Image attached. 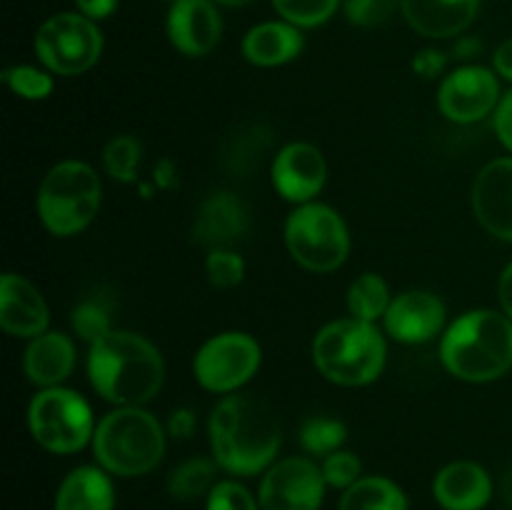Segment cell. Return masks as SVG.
<instances>
[{
	"instance_id": "obj_17",
	"label": "cell",
	"mask_w": 512,
	"mask_h": 510,
	"mask_svg": "<svg viewBox=\"0 0 512 510\" xmlns=\"http://www.w3.org/2000/svg\"><path fill=\"white\" fill-rule=\"evenodd\" d=\"M385 330L400 343H428L445 323V305L428 290H405L390 300Z\"/></svg>"
},
{
	"instance_id": "obj_25",
	"label": "cell",
	"mask_w": 512,
	"mask_h": 510,
	"mask_svg": "<svg viewBox=\"0 0 512 510\" xmlns=\"http://www.w3.org/2000/svg\"><path fill=\"white\" fill-rule=\"evenodd\" d=\"M340 510H408V498L393 480L373 475L345 490Z\"/></svg>"
},
{
	"instance_id": "obj_4",
	"label": "cell",
	"mask_w": 512,
	"mask_h": 510,
	"mask_svg": "<svg viewBox=\"0 0 512 510\" xmlns=\"http://www.w3.org/2000/svg\"><path fill=\"white\" fill-rule=\"evenodd\" d=\"M93 453L108 473L145 475L165 453V433L158 420L140 405H120L95 425Z\"/></svg>"
},
{
	"instance_id": "obj_42",
	"label": "cell",
	"mask_w": 512,
	"mask_h": 510,
	"mask_svg": "<svg viewBox=\"0 0 512 510\" xmlns=\"http://www.w3.org/2000/svg\"><path fill=\"white\" fill-rule=\"evenodd\" d=\"M498 293H500V305H503V313L512 320V263L503 270V275H500Z\"/></svg>"
},
{
	"instance_id": "obj_27",
	"label": "cell",
	"mask_w": 512,
	"mask_h": 510,
	"mask_svg": "<svg viewBox=\"0 0 512 510\" xmlns=\"http://www.w3.org/2000/svg\"><path fill=\"white\" fill-rule=\"evenodd\" d=\"M215 465L205 458H195L173 470L168 480V490L178 500H195L215 488Z\"/></svg>"
},
{
	"instance_id": "obj_26",
	"label": "cell",
	"mask_w": 512,
	"mask_h": 510,
	"mask_svg": "<svg viewBox=\"0 0 512 510\" xmlns=\"http://www.w3.org/2000/svg\"><path fill=\"white\" fill-rule=\"evenodd\" d=\"M348 308L350 315L363 323H375V320L385 318L390 308L388 283L375 273L360 275L348 290Z\"/></svg>"
},
{
	"instance_id": "obj_18",
	"label": "cell",
	"mask_w": 512,
	"mask_h": 510,
	"mask_svg": "<svg viewBox=\"0 0 512 510\" xmlns=\"http://www.w3.org/2000/svg\"><path fill=\"white\" fill-rule=\"evenodd\" d=\"M48 305L40 290L18 273H5L0 280V325L18 338H38L48 333Z\"/></svg>"
},
{
	"instance_id": "obj_6",
	"label": "cell",
	"mask_w": 512,
	"mask_h": 510,
	"mask_svg": "<svg viewBox=\"0 0 512 510\" xmlns=\"http://www.w3.org/2000/svg\"><path fill=\"white\" fill-rule=\"evenodd\" d=\"M100 200L98 173L83 160H63L40 183L38 215L53 235H75L93 223Z\"/></svg>"
},
{
	"instance_id": "obj_24",
	"label": "cell",
	"mask_w": 512,
	"mask_h": 510,
	"mask_svg": "<svg viewBox=\"0 0 512 510\" xmlns=\"http://www.w3.org/2000/svg\"><path fill=\"white\" fill-rule=\"evenodd\" d=\"M270 145H273V135H270L268 125H243L220 148V168L235 178H248L263 165L265 155L270 153Z\"/></svg>"
},
{
	"instance_id": "obj_28",
	"label": "cell",
	"mask_w": 512,
	"mask_h": 510,
	"mask_svg": "<svg viewBox=\"0 0 512 510\" xmlns=\"http://www.w3.org/2000/svg\"><path fill=\"white\" fill-rule=\"evenodd\" d=\"M348 438V430L340 420L333 418H310L300 428V445L313 455H330L340 450Z\"/></svg>"
},
{
	"instance_id": "obj_45",
	"label": "cell",
	"mask_w": 512,
	"mask_h": 510,
	"mask_svg": "<svg viewBox=\"0 0 512 510\" xmlns=\"http://www.w3.org/2000/svg\"><path fill=\"white\" fill-rule=\"evenodd\" d=\"M173 3H175V0H173Z\"/></svg>"
},
{
	"instance_id": "obj_13",
	"label": "cell",
	"mask_w": 512,
	"mask_h": 510,
	"mask_svg": "<svg viewBox=\"0 0 512 510\" xmlns=\"http://www.w3.org/2000/svg\"><path fill=\"white\" fill-rule=\"evenodd\" d=\"M250 230L248 205L230 190H218L200 203L193 240L210 250H235Z\"/></svg>"
},
{
	"instance_id": "obj_15",
	"label": "cell",
	"mask_w": 512,
	"mask_h": 510,
	"mask_svg": "<svg viewBox=\"0 0 512 510\" xmlns=\"http://www.w3.org/2000/svg\"><path fill=\"white\" fill-rule=\"evenodd\" d=\"M473 210L490 235L512 243V158L485 165L473 183Z\"/></svg>"
},
{
	"instance_id": "obj_22",
	"label": "cell",
	"mask_w": 512,
	"mask_h": 510,
	"mask_svg": "<svg viewBox=\"0 0 512 510\" xmlns=\"http://www.w3.org/2000/svg\"><path fill=\"white\" fill-rule=\"evenodd\" d=\"M303 50V35L298 25L288 20H270L248 30L243 38V55L260 68H275V65L290 63Z\"/></svg>"
},
{
	"instance_id": "obj_7",
	"label": "cell",
	"mask_w": 512,
	"mask_h": 510,
	"mask_svg": "<svg viewBox=\"0 0 512 510\" xmlns=\"http://www.w3.org/2000/svg\"><path fill=\"white\" fill-rule=\"evenodd\" d=\"M285 245L305 270L330 273L350 253L348 225L330 205L303 203L285 220Z\"/></svg>"
},
{
	"instance_id": "obj_20",
	"label": "cell",
	"mask_w": 512,
	"mask_h": 510,
	"mask_svg": "<svg viewBox=\"0 0 512 510\" xmlns=\"http://www.w3.org/2000/svg\"><path fill=\"white\" fill-rule=\"evenodd\" d=\"M405 20L425 38H453L473 25L480 0H403Z\"/></svg>"
},
{
	"instance_id": "obj_8",
	"label": "cell",
	"mask_w": 512,
	"mask_h": 510,
	"mask_svg": "<svg viewBox=\"0 0 512 510\" xmlns=\"http://www.w3.org/2000/svg\"><path fill=\"white\" fill-rule=\"evenodd\" d=\"M28 425L35 443L50 453H75L93 440L95 423L90 405L75 390L43 388L28 408Z\"/></svg>"
},
{
	"instance_id": "obj_2",
	"label": "cell",
	"mask_w": 512,
	"mask_h": 510,
	"mask_svg": "<svg viewBox=\"0 0 512 510\" xmlns=\"http://www.w3.org/2000/svg\"><path fill=\"white\" fill-rule=\"evenodd\" d=\"M88 375L93 388L110 403L143 405L163 385L165 363L148 338L128 330H110L90 345Z\"/></svg>"
},
{
	"instance_id": "obj_23",
	"label": "cell",
	"mask_w": 512,
	"mask_h": 510,
	"mask_svg": "<svg viewBox=\"0 0 512 510\" xmlns=\"http://www.w3.org/2000/svg\"><path fill=\"white\" fill-rule=\"evenodd\" d=\"M113 503V483L93 465L70 470L55 495V510H113Z\"/></svg>"
},
{
	"instance_id": "obj_44",
	"label": "cell",
	"mask_w": 512,
	"mask_h": 510,
	"mask_svg": "<svg viewBox=\"0 0 512 510\" xmlns=\"http://www.w3.org/2000/svg\"><path fill=\"white\" fill-rule=\"evenodd\" d=\"M215 3H223V5H230V8H238V5H248V3H253V0H215Z\"/></svg>"
},
{
	"instance_id": "obj_41",
	"label": "cell",
	"mask_w": 512,
	"mask_h": 510,
	"mask_svg": "<svg viewBox=\"0 0 512 510\" xmlns=\"http://www.w3.org/2000/svg\"><path fill=\"white\" fill-rule=\"evenodd\" d=\"M493 65H495V70L503 75V78L512 80V38L505 40V43L495 50Z\"/></svg>"
},
{
	"instance_id": "obj_29",
	"label": "cell",
	"mask_w": 512,
	"mask_h": 510,
	"mask_svg": "<svg viewBox=\"0 0 512 510\" xmlns=\"http://www.w3.org/2000/svg\"><path fill=\"white\" fill-rule=\"evenodd\" d=\"M105 170L120 183H133L138 175L140 163V143L133 135H115L103 150Z\"/></svg>"
},
{
	"instance_id": "obj_43",
	"label": "cell",
	"mask_w": 512,
	"mask_h": 510,
	"mask_svg": "<svg viewBox=\"0 0 512 510\" xmlns=\"http://www.w3.org/2000/svg\"><path fill=\"white\" fill-rule=\"evenodd\" d=\"M503 498L512 510V468L508 470V473H505V478H503Z\"/></svg>"
},
{
	"instance_id": "obj_34",
	"label": "cell",
	"mask_w": 512,
	"mask_h": 510,
	"mask_svg": "<svg viewBox=\"0 0 512 510\" xmlns=\"http://www.w3.org/2000/svg\"><path fill=\"white\" fill-rule=\"evenodd\" d=\"M400 3L403 0H343L348 20L353 25H360V28L383 25L385 20H390V15L395 13Z\"/></svg>"
},
{
	"instance_id": "obj_12",
	"label": "cell",
	"mask_w": 512,
	"mask_h": 510,
	"mask_svg": "<svg viewBox=\"0 0 512 510\" xmlns=\"http://www.w3.org/2000/svg\"><path fill=\"white\" fill-rule=\"evenodd\" d=\"M500 85L493 70L480 65H463L440 83L438 105L453 123H475L495 110Z\"/></svg>"
},
{
	"instance_id": "obj_9",
	"label": "cell",
	"mask_w": 512,
	"mask_h": 510,
	"mask_svg": "<svg viewBox=\"0 0 512 510\" xmlns=\"http://www.w3.org/2000/svg\"><path fill=\"white\" fill-rule=\"evenodd\" d=\"M103 53V33L83 13H58L35 33V55L58 75H80L93 68Z\"/></svg>"
},
{
	"instance_id": "obj_39",
	"label": "cell",
	"mask_w": 512,
	"mask_h": 510,
	"mask_svg": "<svg viewBox=\"0 0 512 510\" xmlns=\"http://www.w3.org/2000/svg\"><path fill=\"white\" fill-rule=\"evenodd\" d=\"M170 435H175V438H190L195 430V415L190 408H180L175 410L173 415H170Z\"/></svg>"
},
{
	"instance_id": "obj_19",
	"label": "cell",
	"mask_w": 512,
	"mask_h": 510,
	"mask_svg": "<svg viewBox=\"0 0 512 510\" xmlns=\"http://www.w3.org/2000/svg\"><path fill=\"white\" fill-rule=\"evenodd\" d=\"M433 495L445 510H480L493 495V483L483 465L455 460L435 475Z\"/></svg>"
},
{
	"instance_id": "obj_1",
	"label": "cell",
	"mask_w": 512,
	"mask_h": 510,
	"mask_svg": "<svg viewBox=\"0 0 512 510\" xmlns=\"http://www.w3.org/2000/svg\"><path fill=\"white\" fill-rule=\"evenodd\" d=\"M208 430L215 463L233 475L268 468L283 440L273 408L253 395H225L210 413Z\"/></svg>"
},
{
	"instance_id": "obj_31",
	"label": "cell",
	"mask_w": 512,
	"mask_h": 510,
	"mask_svg": "<svg viewBox=\"0 0 512 510\" xmlns=\"http://www.w3.org/2000/svg\"><path fill=\"white\" fill-rule=\"evenodd\" d=\"M340 0H273L275 10L283 20L298 25V28H315L325 20L333 18Z\"/></svg>"
},
{
	"instance_id": "obj_3",
	"label": "cell",
	"mask_w": 512,
	"mask_h": 510,
	"mask_svg": "<svg viewBox=\"0 0 512 510\" xmlns=\"http://www.w3.org/2000/svg\"><path fill=\"white\" fill-rule=\"evenodd\" d=\"M440 360L468 383L500 378L512 368V320L498 310H470L443 335Z\"/></svg>"
},
{
	"instance_id": "obj_35",
	"label": "cell",
	"mask_w": 512,
	"mask_h": 510,
	"mask_svg": "<svg viewBox=\"0 0 512 510\" xmlns=\"http://www.w3.org/2000/svg\"><path fill=\"white\" fill-rule=\"evenodd\" d=\"M323 478L325 483L333 488L348 490L360 480V460L348 450H335V453L325 455L323 460Z\"/></svg>"
},
{
	"instance_id": "obj_33",
	"label": "cell",
	"mask_w": 512,
	"mask_h": 510,
	"mask_svg": "<svg viewBox=\"0 0 512 510\" xmlns=\"http://www.w3.org/2000/svg\"><path fill=\"white\" fill-rule=\"evenodd\" d=\"M205 273L215 288H235L245 275V263L235 250H210L205 258Z\"/></svg>"
},
{
	"instance_id": "obj_14",
	"label": "cell",
	"mask_w": 512,
	"mask_h": 510,
	"mask_svg": "<svg viewBox=\"0 0 512 510\" xmlns=\"http://www.w3.org/2000/svg\"><path fill=\"white\" fill-rule=\"evenodd\" d=\"M273 185L285 200L293 203H310L323 190L328 165L323 153L310 143H290L275 155L273 160Z\"/></svg>"
},
{
	"instance_id": "obj_11",
	"label": "cell",
	"mask_w": 512,
	"mask_h": 510,
	"mask_svg": "<svg viewBox=\"0 0 512 510\" xmlns=\"http://www.w3.org/2000/svg\"><path fill=\"white\" fill-rule=\"evenodd\" d=\"M323 470L308 458H285L260 483V510H318L325 495Z\"/></svg>"
},
{
	"instance_id": "obj_21",
	"label": "cell",
	"mask_w": 512,
	"mask_h": 510,
	"mask_svg": "<svg viewBox=\"0 0 512 510\" xmlns=\"http://www.w3.org/2000/svg\"><path fill=\"white\" fill-rule=\"evenodd\" d=\"M75 365V345L63 333H43L25 348L23 368L30 383L40 388H55L63 383Z\"/></svg>"
},
{
	"instance_id": "obj_37",
	"label": "cell",
	"mask_w": 512,
	"mask_h": 510,
	"mask_svg": "<svg viewBox=\"0 0 512 510\" xmlns=\"http://www.w3.org/2000/svg\"><path fill=\"white\" fill-rule=\"evenodd\" d=\"M495 133H498L500 143L512 153V90L500 100L498 110H495Z\"/></svg>"
},
{
	"instance_id": "obj_40",
	"label": "cell",
	"mask_w": 512,
	"mask_h": 510,
	"mask_svg": "<svg viewBox=\"0 0 512 510\" xmlns=\"http://www.w3.org/2000/svg\"><path fill=\"white\" fill-rule=\"evenodd\" d=\"M80 13L90 20H100V18H108L110 13L115 10L118 0H75Z\"/></svg>"
},
{
	"instance_id": "obj_16",
	"label": "cell",
	"mask_w": 512,
	"mask_h": 510,
	"mask_svg": "<svg viewBox=\"0 0 512 510\" xmlns=\"http://www.w3.org/2000/svg\"><path fill=\"white\" fill-rule=\"evenodd\" d=\"M168 35L175 50L200 58L220 43L223 20L213 0H175L168 13Z\"/></svg>"
},
{
	"instance_id": "obj_36",
	"label": "cell",
	"mask_w": 512,
	"mask_h": 510,
	"mask_svg": "<svg viewBox=\"0 0 512 510\" xmlns=\"http://www.w3.org/2000/svg\"><path fill=\"white\" fill-rule=\"evenodd\" d=\"M208 510H258L253 495L235 480H223L208 495Z\"/></svg>"
},
{
	"instance_id": "obj_30",
	"label": "cell",
	"mask_w": 512,
	"mask_h": 510,
	"mask_svg": "<svg viewBox=\"0 0 512 510\" xmlns=\"http://www.w3.org/2000/svg\"><path fill=\"white\" fill-rule=\"evenodd\" d=\"M73 330L90 345L98 343L100 338L110 333V305L105 298H88L80 305H75L73 315H70Z\"/></svg>"
},
{
	"instance_id": "obj_10",
	"label": "cell",
	"mask_w": 512,
	"mask_h": 510,
	"mask_svg": "<svg viewBox=\"0 0 512 510\" xmlns=\"http://www.w3.org/2000/svg\"><path fill=\"white\" fill-rule=\"evenodd\" d=\"M260 368V345L253 335L220 333L210 338L203 348L195 353L193 373L195 380L205 390L213 393H233L240 385L248 383Z\"/></svg>"
},
{
	"instance_id": "obj_32",
	"label": "cell",
	"mask_w": 512,
	"mask_h": 510,
	"mask_svg": "<svg viewBox=\"0 0 512 510\" xmlns=\"http://www.w3.org/2000/svg\"><path fill=\"white\" fill-rule=\"evenodd\" d=\"M0 78L15 95L25 100H45L53 93V78L33 65H13V68L3 70Z\"/></svg>"
},
{
	"instance_id": "obj_5",
	"label": "cell",
	"mask_w": 512,
	"mask_h": 510,
	"mask_svg": "<svg viewBox=\"0 0 512 510\" xmlns=\"http://www.w3.org/2000/svg\"><path fill=\"white\" fill-rule=\"evenodd\" d=\"M313 363L330 383L358 388L385 368V340L373 323L358 318L333 320L313 340Z\"/></svg>"
},
{
	"instance_id": "obj_38",
	"label": "cell",
	"mask_w": 512,
	"mask_h": 510,
	"mask_svg": "<svg viewBox=\"0 0 512 510\" xmlns=\"http://www.w3.org/2000/svg\"><path fill=\"white\" fill-rule=\"evenodd\" d=\"M443 65H445V55L438 53V50H423V53L415 55L413 60L415 73H420L423 78H433V75H438L440 70H443Z\"/></svg>"
}]
</instances>
